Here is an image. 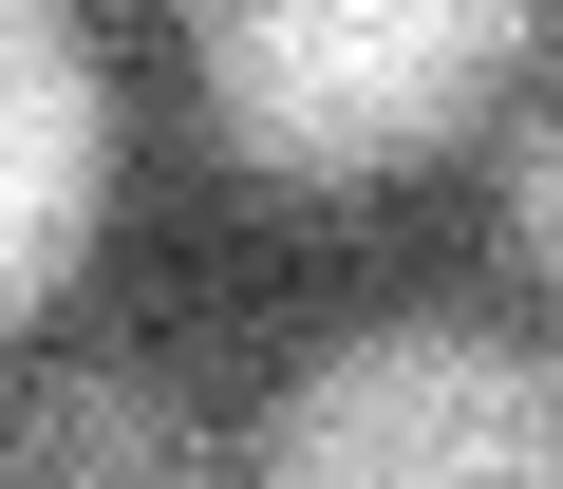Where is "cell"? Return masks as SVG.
Here are the masks:
<instances>
[{
    "instance_id": "cell-1",
    "label": "cell",
    "mask_w": 563,
    "mask_h": 489,
    "mask_svg": "<svg viewBox=\"0 0 563 489\" xmlns=\"http://www.w3.org/2000/svg\"><path fill=\"white\" fill-rule=\"evenodd\" d=\"M544 39V0H188V95L263 188H376L451 151Z\"/></svg>"
},
{
    "instance_id": "cell-2",
    "label": "cell",
    "mask_w": 563,
    "mask_h": 489,
    "mask_svg": "<svg viewBox=\"0 0 563 489\" xmlns=\"http://www.w3.org/2000/svg\"><path fill=\"white\" fill-rule=\"evenodd\" d=\"M225 489H563V358L488 320H357L263 395Z\"/></svg>"
},
{
    "instance_id": "cell-3",
    "label": "cell",
    "mask_w": 563,
    "mask_h": 489,
    "mask_svg": "<svg viewBox=\"0 0 563 489\" xmlns=\"http://www.w3.org/2000/svg\"><path fill=\"white\" fill-rule=\"evenodd\" d=\"M113 207V76L76 0H0V339H20Z\"/></svg>"
},
{
    "instance_id": "cell-4",
    "label": "cell",
    "mask_w": 563,
    "mask_h": 489,
    "mask_svg": "<svg viewBox=\"0 0 563 489\" xmlns=\"http://www.w3.org/2000/svg\"><path fill=\"white\" fill-rule=\"evenodd\" d=\"M0 489H225V433L169 358H38L0 377Z\"/></svg>"
},
{
    "instance_id": "cell-5",
    "label": "cell",
    "mask_w": 563,
    "mask_h": 489,
    "mask_svg": "<svg viewBox=\"0 0 563 489\" xmlns=\"http://www.w3.org/2000/svg\"><path fill=\"white\" fill-rule=\"evenodd\" d=\"M507 264L563 302V76L526 95V132H507Z\"/></svg>"
}]
</instances>
